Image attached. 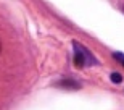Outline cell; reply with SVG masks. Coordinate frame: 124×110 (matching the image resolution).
I'll list each match as a JSON object with an SVG mask.
<instances>
[{"mask_svg":"<svg viewBox=\"0 0 124 110\" xmlns=\"http://www.w3.org/2000/svg\"><path fill=\"white\" fill-rule=\"evenodd\" d=\"M74 65L78 66V68H82L84 65L87 63H92L95 65L97 60L93 58V55L82 46V44H79V42H74Z\"/></svg>","mask_w":124,"mask_h":110,"instance_id":"cell-1","label":"cell"},{"mask_svg":"<svg viewBox=\"0 0 124 110\" xmlns=\"http://www.w3.org/2000/svg\"><path fill=\"white\" fill-rule=\"evenodd\" d=\"M56 86L58 87H66V89H79L81 84L76 82V81H71V79H64V81H60Z\"/></svg>","mask_w":124,"mask_h":110,"instance_id":"cell-2","label":"cell"},{"mask_svg":"<svg viewBox=\"0 0 124 110\" xmlns=\"http://www.w3.org/2000/svg\"><path fill=\"white\" fill-rule=\"evenodd\" d=\"M110 78H111V81H113V82H121V81H123V76H121L119 73H111Z\"/></svg>","mask_w":124,"mask_h":110,"instance_id":"cell-3","label":"cell"},{"mask_svg":"<svg viewBox=\"0 0 124 110\" xmlns=\"http://www.w3.org/2000/svg\"><path fill=\"white\" fill-rule=\"evenodd\" d=\"M113 57H115L118 62H121V63L124 65V54H121V52H115V54H113Z\"/></svg>","mask_w":124,"mask_h":110,"instance_id":"cell-4","label":"cell"},{"mask_svg":"<svg viewBox=\"0 0 124 110\" xmlns=\"http://www.w3.org/2000/svg\"><path fill=\"white\" fill-rule=\"evenodd\" d=\"M0 52H2V41H0Z\"/></svg>","mask_w":124,"mask_h":110,"instance_id":"cell-5","label":"cell"}]
</instances>
